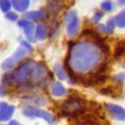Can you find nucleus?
Returning <instances> with one entry per match:
<instances>
[{
	"label": "nucleus",
	"instance_id": "1",
	"mask_svg": "<svg viewBox=\"0 0 125 125\" xmlns=\"http://www.w3.org/2000/svg\"><path fill=\"white\" fill-rule=\"evenodd\" d=\"M104 56L105 53L96 42L84 39L69 44L64 63H66L80 79L83 75L97 71L104 62Z\"/></svg>",
	"mask_w": 125,
	"mask_h": 125
},
{
	"label": "nucleus",
	"instance_id": "2",
	"mask_svg": "<svg viewBox=\"0 0 125 125\" xmlns=\"http://www.w3.org/2000/svg\"><path fill=\"white\" fill-rule=\"evenodd\" d=\"M50 72L42 62L27 60L17 68L3 76L5 86H16L21 88H31L40 86L47 79Z\"/></svg>",
	"mask_w": 125,
	"mask_h": 125
},
{
	"label": "nucleus",
	"instance_id": "3",
	"mask_svg": "<svg viewBox=\"0 0 125 125\" xmlns=\"http://www.w3.org/2000/svg\"><path fill=\"white\" fill-rule=\"evenodd\" d=\"M33 49H32V46L30 45L29 42L27 41H23L21 40V45L20 47L18 48V50L11 56L9 57L8 59H6L1 66L3 69H11L12 67H14L17 63H19L20 62H21L22 60H24L27 56H29L31 53H32Z\"/></svg>",
	"mask_w": 125,
	"mask_h": 125
},
{
	"label": "nucleus",
	"instance_id": "4",
	"mask_svg": "<svg viewBox=\"0 0 125 125\" xmlns=\"http://www.w3.org/2000/svg\"><path fill=\"white\" fill-rule=\"evenodd\" d=\"M86 101L78 96H70L61 104V111L64 115H77L81 114L86 108Z\"/></svg>",
	"mask_w": 125,
	"mask_h": 125
},
{
	"label": "nucleus",
	"instance_id": "5",
	"mask_svg": "<svg viewBox=\"0 0 125 125\" xmlns=\"http://www.w3.org/2000/svg\"><path fill=\"white\" fill-rule=\"evenodd\" d=\"M22 113L24 116L28 117V118H41V119H44L48 124H55L56 122V118L55 116L50 113L49 111L47 110H44V109H41V108H38L36 106H33V105H29V106H26L23 110H22Z\"/></svg>",
	"mask_w": 125,
	"mask_h": 125
},
{
	"label": "nucleus",
	"instance_id": "6",
	"mask_svg": "<svg viewBox=\"0 0 125 125\" xmlns=\"http://www.w3.org/2000/svg\"><path fill=\"white\" fill-rule=\"evenodd\" d=\"M65 30L68 37H74L79 31V20L75 11H68L63 19Z\"/></svg>",
	"mask_w": 125,
	"mask_h": 125
},
{
	"label": "nucleus",
	"instance_id": "7",
	"mask_svg": "<svg viewBox=\"0 0 125 125\" xmlns=\"http://www.w3.org/2000/svg\"><path fill=\"white\" fill-rule=\"evenodd\" d=\"M64 7V0H48L46 5V14L52 19H56Z\"/></svg>",
	"mask_w": 125,
	"mask_h": 125
},
{
	"label": "nucleus",
	"instance_id": "8",
	"mask_svg": "<svg viewBox=\"0 0 125 125\" xmlns=\"http://www.w3.org/2000/svg\"><path fill=\"white\" fill-rule=\"evenodd\" d=\"M105 109L110 117L117 121H125V108L115 104H105Z\"/></svg>",
	"mask_w": 125,
	"mask_h": 125
},
{
	"label": "nucleus",
	"instance_id": "9",
	"mask_svg": "<svg viewBox=\"0 0 125 125\" xmlns=\"http://www.w3.org/2000/svg\"><path fill=\"white\" fill-rule=\"evenodd\" d=\"M16 106L6 102H0V123L10 121L15 113Z\"/></svg>",
	"mask_w": 125,
	"mask_h": 125
},
{
	"label": "nucleus",
	"instance_id": "10",
	"mask_svg": "<svg viewBox=\"0 0 125 125\" xmlns=\"http://www.w3.org/2000/svg\"><path fill=\"white\" fill-rule=\"evenodd\" d=\"M18 25L23 29L25 36L30 41H35L34 38V31H35V25L32 21H29L27 19H21L18 21Z\"/></svg>",
	"mask_w": 125,
	"mask_h": 125
},
{
	"label": "nucleus",
	"instance_id": "11",
	"mask_svg": "<svg viewBox=\"0 0 125 125\" xmlns=\"http://www.w3.org/2000/svg\"><path fill=\"white\" fill-rule=\"evenodd\" d=\"M23 17H24V19H27V20L32 21H40L47 17V14H46L45 9H40L37 11L26 12L23 14Z\"/></svg>",
	"mask_w": 125,
	"mask_h": 125
},
{
	"label": "nucleus",
	"instance_id": "12",
	"mask_svg": "<svg viewBox=\"0 0 125 125\" xmlns=\"http://www.w3.org/2000/svg\"><path fill=\"white\" fill-rule=\"evenodd\" d=\"M114 59L125 66V39L117 43L114 51Z\"/></svg>",
	"mask_w": 125,
	"mask_h": 125
},
{
	"label": "nucleus",
	"instance_id": "13",
	"mask_svg": "<svg viewBox=\"0 0 125 125\" xmlns=\"http://www.w3.org/2000/svg\"><path fill=\"white\" fill-rule=\"evenodd\" d=\"M51 94L54 97H63L66 95V89L60 82H53L51 84Z\"/></svg>",
	"mask_w": 125,
	"mask_h": 125
},
{
	"label": "nucleus",
	"instance_id": "14",
	"mask_svg": "<svg viewBox=\"0 0 125 125\" xmlns=\"http://www.w3.org/2000/svg\"><path fill=\"white\" fill-rule=\"evenodd\" d=\"M48 32H49V29L47 28L46 24L38 23L37 26L35 27L34 38L36 40H44V39H46V37L48 35Z\"/></svg>",
	"mask_w": 125,
	"mask_h": 125
},
{
	"label": "nucleus",
	"instance_id": "15",
	"mask_svg": "<svg viewBox=\"0 0 125 125\" xmlns=\"http://www.w3.org/2000/svg\"><path fill=\"white\" fill-rule=\"evenodd\" d=\"M12 6L18 12H25L29 7L30 0H11Z\"/></svg>",
	"mask_w": 125,
	"mask_h": 125
},
{
	"label": "nucleus",
	"instance_id": "16",
	"mask_svg": "<svg viewBox=\"0 0 125 125\" xmlns=\"http://www.w3.org/2000/svg\"><path fill=\"white\" fill-rule=\"evenodd\" d=\"M54 72L56 76L60 80H66L67 78V72L65 71V68L61 63H56L54 66Z\"/></svg>",
	"mask_w": 125,
	"mask_h": 125
},
{
	"label": "nucleus",
	"instance_id": "17",
	"mask_svg": "<svg viewBox=\"0 0 125 125\" xmlns=\"http://www.w3.org/2000/svg\"><path fill=\"white\" fill-rule=\"evenodd\" d=\"M114 21L118 27H120V28L125 27V9L116 15V17L114 18Z\"/></svg>",
	"mask_w": 125,
	"mask_h": 125
},
{
	"label": "nucleus",
	"instance_id": "18",
	"mask_svg": "<svg viewBox=\"0 0 125 125\" xmlns=\"http://www.w3.org/2000/svg\"><path fill=\"white\" fill-rule=\"evenodd\" d=\"M101 9L104 12H111L114 9V3L111 0H104V2H102L101 4Z\"/></svg>",
	"mask_w": 125,
	"mask_h": 125
},
{
	"label": "nucleus",
	"instance_id": "19",
	"mask_svg": "<svg viewBox=\"0 0 125 125\" xmlns=\"http://www.w3.org/2000/svg\"><path fill=\"white\" fill-rule=\"evenodd\" d=\"M12 8L11 0H0V9L4 13H8Z\"/></svg>",
	"mask_w": 125,
	"mask_h": 125
},
{
	"label": "nucleus",
	"instance_id": "20",
	"mask_svg": "<svg viewBox=\"0 0 125 125\" xmlns=\"http://www.w3.org/2000/svg\"><path fill=\"white\" fill-rule=\"evenodd\" d=\"M104 17V11H97L95 12V14L92 17V22L95 24H98L100 22V21L103 19Z\"/></svg>",
	"mask_w": 125,
	"mask_h": 125
},
{
	"label": "nucleus",
	"instance_id": "21",
	"mask_svg": "<svg viewBox=\"0 0 125 125\" xmlns=\"http://www.w3.org/2000/svg\"><path fill=\"white\" fill-rule=\"evenodd\" d=\"M113 82L114 83H116V84H118V85H121L124 81H125V73H123V72H121V73H118V74H116L115 76H113Z\"/></svg>",
	"mask_w": 125,
	"mask_h": 125
},
{
	"label": "nucleus",
	"instance_id": "22",
	"mask_svg": "<svg viewBox=\"0 0 125 125\" xmlns=\"http://www.w3.org/2000/svg\"><path fill=\"white\" fill-rule=\"evenodd\" d=\"M105 25H106V28H107L108 33H112V32L114 31V27H115V25H116L114 19H109V20L106 21V24H105Z\"/></svg>",
	"mask_w": 125,
	"mask_h": 125
},
{
	"label": "nucleus",
	"instance_id": "23",
	"mask_svg": "<svg viewBox=\"0 0 125 125\" xmlns=\"http://www.w3.org/2000/svg\"><path fill=\"white\" fill-rule=\"evenodd\" d=\"M6 18H7L9 21H17V20H18L19 16L17 15V13L9 11L8 13H6Z\"/></svg>",
	"mask_w": 125,
	"mask_h": 125
},
{
	"label": "nucleus",
	"instance_id": "24",
	"mask_svg": "<svg viewBox=\"0 0 125 125\" xmlns=\"http://www.w3.org/2000/svg\"><path fill=\"white\" fill-rule=\"evenodd\" d=\"M97 31L101 32V33H108L107 31V28H106V25L105 24H103V23H99L96 27Z\"/></svg>",
	"mask_w": 125,
	"mask_h": 125
},
{
	"label": "nucleus",
	"instance_id": "25",
	"mask_svg": "<svg viewBox=\"0 0 125 125\" xmlns=\"http://www.w3.org/2000/svg\"><path fill=\"white\" fill-rule=\"evenodd\" d=\"M8 125H21L19 121H17V120H15V119H11L10 121H9V123H8Z\"/></svg>",
	"mask_w": 125,
	"mask_h": 125
},
{
	"label": "nucleus",
	"instance_id": "26",
	"mask_svg": "<svg viewBox=\"0 0 125 125\" xmlns=\"http://www.w3.org/2000/svg\"><path fill=\"white\" fill-rule=\"evenodd\" d=\"M117 3L119 6H124L125 5V0H117Z\"/></svg>",
	"mask_w": 125,
	"mask_h": 125
},
{
	"label": "nucleus",
	"instance_id": "27",
	"mask_svg": "<svg viewBox=\"0 0 125 125\" xmlns=\"http://www.w3.org/2000/svg\"><path fill=\"white\" fill-rule=\"evenodd\" d=\"M77 125H88V124H77Z\"/></svg>",
	"mask_w": 125,
	"mask_h": 125
},
{
	"label": "nucleus",
	"instance_id": "28",
	"mask_svg": "<svg viewBox=\"0 0 125 125\" xmlns=\"http://www.w3.org/2000/svg\"><path fill=\"white\" fill-rule=\"evenodd\" d=\"M0 125H3V124H1V123H0Z\"/></svg>",
	"mask_w": 125,
	"mask_h": 125
}]
</instances>
